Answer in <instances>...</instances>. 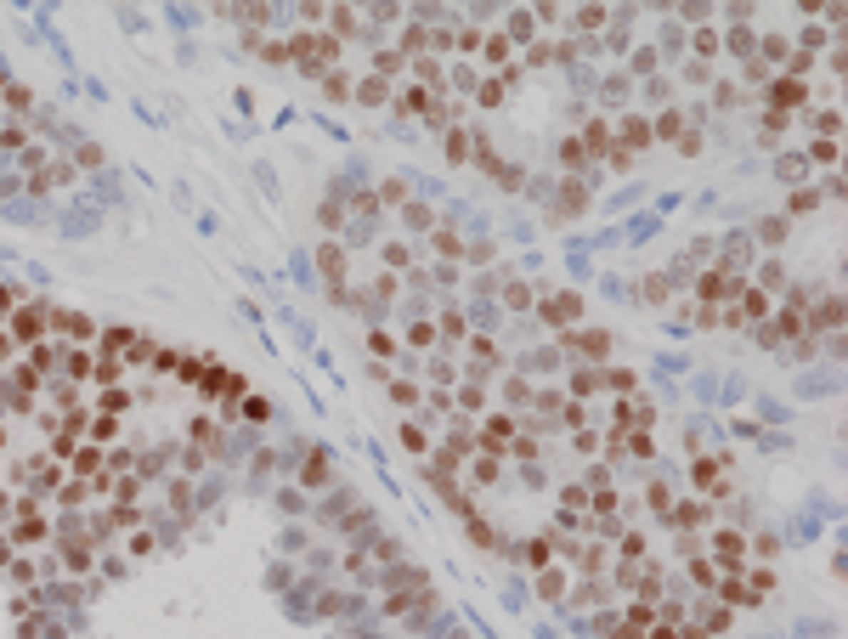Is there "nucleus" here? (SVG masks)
<instances>
[{
  "instance_id": "1",
  "label": "nucleus",
  "mask_w": 848,
  "mask_h": 639,
  "mask_svg": "<svg viewBox=\"0 0 848 639\" xmlns=\"http://www.w3.org/2000/svg\"><path fill=\"white\" fill-rule=\"evenodd\" d=\"M289 57H295L306 74H317V68H328V63L339 57V40H334V34H322V29H300V34L289 40Z\"/></svg>"
},
{
  "instance_id": "2",
  "label": "nucleus",
  "mask_w": 848,
  "mask_h": 639,
  "mask_svg": "<svg viewBox=\"0 0 848 639\" xmlns=\"http://www.w3.org/2000/svg\"><path fill=\"white\" fill-rule=\"evenodd\" d=\"M46 328H51V317H46L40 306H23V312H11V328H6V334H11L17 345H40Z\"/></svg>"
},
{
  "instance_id": "3",
  "label": "nucleus",
  "mask_w": 848,
  "mask_h": 639,
  "mask_svg": "<svg viewBox=\"0 0 848 639\" xmlns=\"http://www.w3.org/2000/svg\"><path fill=\"white\" fill-rule=\"evenodd\" d=\"M730 295H741V277H735V272L718 266V272L701 277V300H707V306H718V300H730Z\"/></svg>"
},
{
  "instance_id": "4",
  "label": "nucleus",
  "mask_w": 848,
  "mask_h": 639,
  "mask_svg": "<svg viewBox=\"0 0 848 639\" xmlns=\"http://www.w3.org/2000/svg\"><path fill=\"white\" fill-rule=\"evenodd\" d=\"M102 470H108V453H102L96 441H85V447H74V476H79V481H96Z\"/></svg>"
},
{
  "instance_id": "5",
  "label": "nucleus",
  "mask_w": 848,
  "mask_h": 639,
  "mask_svg": "<svg viewBox=\"0 0 848 639\" xmlns=\"http://www.w3.org/2000/svg\"><path fill=\"white\" fill-rule=\"evenodd\" d=\"M198 385H204L210 397H237V391H243V379H237L232 368H215V362L204 368V379H198Z\"/></svg>"
},
{
  "instance_id": "6",
  "label": "nucleus",
  "mask_w": 848,
  "mask_h": 639,
  "mask_svg": "<svg viewBox=\"0 0 848 639\" xmlns=\"http://www.w3.org/2000/svg\"><path fill=\"white\" fill-rule=\"evenodd\" d=\"M317 266H322V277L339 289V277H345V249H339V243H317Z\"/></svg>"
},
{
  "instance_id": "7",
  "label": "nucleus",
  "mask_w": 848,
  "mask_h": 639,
  "mask_svg": "<svg viewBox=\"0 0 848 639\" xmlns=\"http://www.w3.org/2000/svg\"><path fill=\"white\" fill-rule=\"evenodd\" d=\"M51 328H63L68 339H91V334H96V322L79 317V312H57V317H51Z\"/></svg>"
},
{
  "instance_id": "8",
  "label": "nucleus",
  "mask_w": 848,
  "mask_h": 639,
  "mask_svg": "<svg viewBox=\"0 0 848 639\" xmlns=\"http://www.w3.org/2000/svg\"><path fill=\"white\" fill-rule=\"evenodd\" d=\"M712 555L724 560V566H741V555H747V543H741L735 532H718V538H712Z\"/></svg>"
},
{
  "instance_id": "9",
  "label": "nucleus",
  "mask_w": 848,
  "mask_h": 639,
  "mask_svg": "<svg viewBox=\"0 0 848 639\" xmlns=\"http://www.w3.org/2000/svg\"><path fill=\"white\" fill-rule=\"evenodd\" d=\"M770 102H775V113H786V108H797L803 102V80H780L770 91Z\"/></svg>"
},
{
  "instance_id": "10",
  "label": "nucleus",
  "mask_w": 848,
  "mask_h": 639,
  "mask_svg": "<svg viewBox=\"0 0 848 639\" xmlns=\"http://www.w3.org/2000/svg\"><path fill=\"white\" fill-rule=\"evenodd\" d=\"M91 368H96L91 351H79V345H74V351H63V374H68V379H91Z\"/></svg>"
},
{
  "instance_id": "11",
  "label": "nucleus",
  "mask_w": 848,
  "mask_h": 639,
  "mask_svg": "<svg viewBox=\"0 0 848 639\" xmlns=\"http://www.w3.org/2000/svg\"><path fill=\"white\" fill-rule=\"evenodd\" d=\"M577 312H583V300H577V295H554V300H548V322H571Z\"/></svg>"
},
{
  "instance_id": "12",
  "label": "nucleus",
  "mask_w": 848,
  "mask_h": 639,
  "mask_svg": "<svg viewBox=\"0 0 848 639\" xmlns=\"http://www.w3.org/2000/svg\"><path fill=\"white\" fill-rule=\"evenodd\" d=\"M396 108H402V113H430V91H419V85H413V91H402V96H396Z\"/></svg>"
},
{
  "instance_id": "13",
  "label": "nucleus",
  "mask_w": 848,
  "mask_h": 639,
  "mask_svg": "<svg viewBox=\"0 0 848 639\" xmlns=\"http://www.w3.org/2000/svg\"><path fill=\"white\" fill-rule=\"evenodd\" d=\"M622 142H628V148H645V142H650V125H645V119H622Z\"/></svg>"
},
{
  "instance_id": "14",
  "label": "nucleus",
  "mask_w": 848,
  "mask_h": 639,
  "mask_svg": "<svg viewBox=\"0 0 848 639\" xmlns=\"http://www.w3.org/2000/svg\"><path fill=\"white\" fill-rule=\"evenodd\" d=\"M102 345H108V351H125V357H131V351H136V334H131V328H108V334H102Z\"/></svg>"
},
{
  "instance_id": "15",
  "label": "nucleus",
  "mask_w": 848,
  "mask_h": 639,
  "mask_svg": "<svg viewBox=\"0 0 848 639\" xmlns=\"http://www.w3.org/2000/svg\"><path fill=\"white\" fill-rule=\"evenodd\" d=\"M85 430H91V441H96V447H102V441H108V436H113V430H119V419H113V413H96V419H91V424H85Z\"/></svg>"
},
{
  "instance_id": "16",
  "label": "nucleus",
  "mask_w": 848,
  "mask_h": 639,
  "mask_svg": "<svg viewBox=\"0 0 848 639\" xmlns=\"http://www.w3.org/2000/svg\"><path fill=\"white\" fill-rule=\"evenodd\" d=\"M509 430H515V424H509V419L498 413V419H492V424L481 430V441H486V447H504V441H509Z\"/></svg>"
},
{
  "instance_id": "17",
  "label": "nucleus",
  "mask_w": 848,
  "mask_h": 639,
  "mask_svg": "<svg viewBox=\"0 0 848 639\" xmlns=\"http://www.w3.org/2000/svg\"><path fill=\"white\" fill-rule=\"evenodd\" d=\"M764 312H770V300H764V295H747V300H741V312H735V322H758Z\"/></svg>"
},
{
  "instance_id": "18",
  "label": "nucleus",
  "mask_w": 848,
  "mask_h": 639,
  "mask_svg": "<svg viewBox=\"0 0 848 639\" xmlns=\"http://www.w3.org/2000/svg\"><path fill=\"white\" fill-rule=\"evenodd\" d=\"M46 538V521L40 515H23V526H17V543H40Z\"/></svg>"
},
{
  "instance_id": "19",
  "label": "nucleus",
  "mask_w": 848,
  "mask_h": 639,
  "mask_svg": "<svg viewBox=\"0 0 848 639\" xmlns=\"http://www.w3.org/2000/svg\"><path fill=\"white\" fill-rule=\"evenodd\" d=\"M119 368H125V362H113V357H102V362L91 368V379H96V385H113V379H119Z\"/></svg>"
},
{
  "instance_id": "20",
  "label": "nucleus",
  "mask_w": 848,
  "mask_h": 639,
  "mask_svg": "<svg viewBox=\"0 0 848 639\" xmlns=\"http://www.w3.org/2000/svg\"><path fill=\"white\" fill-rule=\"evenodd\" d=\"M718 594L730 600V605H752V588L747 583H718Z\"/></svg>"
},
{
  "instance_id": "21",
  "label": "nucleus",
  "mask_w": 848,
  "mask_h": 639,
  "mask_svg": "<svg viewBox=\"0 0 848 639\" xmlns=\"http://www.w3.org/2000/svg\"><path fill=\"white\" fill-rule=\"evenodd\" d=\"M0 102H6V108H29L34 96H29V85H0Z\"/></svg>"
},
{
  "instance_id": "22",
  "label": "nucleus",
  "mask_w": 848,
  "mask_h": 639,
  "mask_svg": "<svg viewBox=\"0 0 848 639\" xmlns=\"http://www.w3.org/2000/svg\"><path fill=\"white\" fill-rule=\"evenodd\" d=\"M357 96H362L368 108H374V102H385V80H379V74H374V80H362V85H357Z\"/></svg>"
},
{
  "instance_id": "23",
  "label": "nucleus",
  "mask_w": 848,
  "mask_h": 639,
  "mask_svg": "<svg viewBox=\"0 0 848 639\" xmlns=\"http://www.w3.org/2000/svg\"><path fill=\"white\" fill-rule=\"evenodd\" d=\"M469 142H475V136H464V131H447V159H469Z\"/></svg>"
},
{
  "instance_id": "24",
  "label": "nucleus",
  "mask_w": 848,
  "mask_h": 639,
  "mask_svg": "<svg viewBox=\"0 0 848 639\" xmlns=\"http://www.w3.org/2000/svg\"><path fill=\"white\" fill-rule=\"evenodd\" d=\"M125 407H131V397H125V391H113V385H108V391H102V413H113V419H119V413H125Z\"/></svg>"
},
{
  "instance_id": "25",
  "label": "nucleus",
  "mask_w": 848,
  "mask_h": 639,
  "mask_svg": "<svg viewBox=\"0 0 848 639\" xmlns=\"http://www.w3.org/2000/svg\"><path fill=\"white\" fill-rule=\"evenodd\" d=\"M328 481V459L322 453H311V464H306V486H322Z\"/></svg>"
},
{
  "instance_id": "26",
  "label": "nucleus",
  "mask_w": 848,
  "mask_h": 639,
  "mask_svg": "<svg viewBox=\"0 0 848 639\" xmlns=\"http://www.w3.org/2000/svg\"><path fill=\"white\" fill-rule=\"evenodd\" d=\"M571 210H583V181H566V198H560V215H571Z\"/></svg>"
},
{
  "instance_id": "27",
  "label": "nucleus",
  "mask_w": 848,
  "mask_h": 639,
  "mask_svg": "<svg viewBox=\"0 0 848 639\" xmlns=\"http://www.w3.org/2000/svg\"><path fill=\"white\" fill-rule=\"evenodd\" d=\"M837 322H843V300H837V295H832V300H826V306H820V328H837Z\"/></svg>"
},
{
  "instance_id": "28",
  "label": "nucleus",
  "mask_w": 848,
  "mask_h": 639,
  "mask_svg": "<svg viewBox=\"0 0 848 639\" xmlns=\"http://www.w3.org/2000/svg\"><path fill=\"white\" fill-rule=\"evenodd\" d=\"M390 397L402 402V407H413V402H419V385H407V379H390Z\"/></svg>"
},
{
  "instance_id": "29",
  "label": "nucleus",
  "mask_w": 848,
  "mask_h": 639,
  "mask_svg": "<svg viewBox=\"0 0 848 639\" xmlns=\"http://www.w3.org/2000/svg\"><path fill=\"white\" fill-rule=\"evenodd\" d=\"M322 91H328V102H345L351 80H345V74H328V80H322Z\"/></svg>"
},
{
  "instance_id": "30",
  "label": "nucleus",
  "mask_w": 848,
  "mask_h": 639,
  "mask_svg": "<svg viewBox=\"0 0 848 639\" xmlns=\"http://www.w3.org/2000/svg\"><path fill=\"white\" fill-rule=\"evenodd\" d=\"M486 57H492V63H509V34H492V40H486Z\"/></svg>"
},
{
  "instance_id": "31",
  "label": "nucleus",
  "mask_w": 848,
  "mask_h": 639,
  "mask_svg": "<svg viewBox=\"0 0 848 639\" xmlns=\"http://www.w3.org/2000/svg\"><path fill=\"white\" fill-rule=\"evenodd\" d=\"M402 441H407V453H424V447H430V441H424V430H419V424H402Z\"/></svg>"
},
{
  "instance_id": "32",
  "label": "nucleus",
  "mask_w": 848,
  "mask_h": 639,
  "mask_svg": "<svg viewBox=\"0 0 848 639\" xmlns=\"http://www.w3.org/2000/svg\"><path fill=\"white\" fill-rule=\"evenodd\" d=\"M436 249H441V255H459L464 243H459V232H453V227H441V232H436Z\"/></svg>"
},
{
  "instance_id": "33",
  "label": "nucleus",
  "mask_w": 848,
  "mask_h": 639,
  "mask_svg": "<svg viewBox=\"0 0 848 639\" xmlns=\"http://www.w3.org/2000/svg\"><path fill=\"white\" fill-rule=\"evenodd\" d=\"M775 588V571H752V600H764Z\"/></svg>"
},
{
  "instance_id": "34",
  "label": "nucleus",
  "mask_w": 848,
  "mask_h": 639,
  "mask_svg": "<svg viewBox=\"0 0 848 639\" xmlns=\"http://www.w3.org/2000/svg\"><path fill=\"white\" fill-rule=\"evenodd\" d=\"M695 481H701V486H718V464H712V459H701V464H695Z\"/></svg>"
},
{
  "instance_id": "35",
  "label": "nucleus",
  "mask_w": 848,
  "mask_h": 639,
  "mask_svg": "<svg viewBox=\"0 0 848 639\" xmlns=\"http://www.w3.org/2000/svg\"><path fill=\"white\" fill-rule=\"evenodd\" d=\"M758 232H764V243H780V238H786V221H780V215H775V221H764V227H758Z\"/></svg>"
},
{
  "instance_id": "36",
  "label": "nucleus",
  "mask_w": 848,
  "mask_h": 639,
  "mask_svg": "<svg viewBox=\"0 0 848 639\" xmlns=\"http://www.w3.org/2000/svg\"><path fill=\"white\" fill-rule=\"evenodd\" d=\"M441 334H447V339H464V317H459V312H447V317H441Z\"/></svg>"
},
{
  "instance_id": "37",
  "label": "nucleus",
  "mask_w": 848,
  "mask_h": 639,
  "mask_svg": "<svg viewBox=\"0 0 848 639\" xmlns=\"http://www.w3.org/2000/svg\"><path fill=\"white\" fill-rule=\"evenodd\" d=\"M351 29H357V17L339 6V11H334V40H339V34H351Z\"/></svg>"
},
{
  "instance_id": "38",
  "label": "nucleus",
  "mask_w": 848,
  "mask_h": 639,
  "mask_svg": "<svg viewBox=\"0 0 848 639\" xmlns=\"http://www.w3.org/2000/svg\"><path fill=\"white\" fill-rule=\"evenodd\" d=\"M424 40H430L424 29H407V34H402V51H413V57H419V46H424Z\"/></svg>"
},
{
  "instance_id": "39",
  "label": "nucleus",
  "mask_w": 848,
  "mask_h": 639,
  "mask_svg": "<svg viewBox=\"0 0 848 639\" xmlns=\"http://www.w3.org/2000/svg\"><path fill=\"white\" fill-rule=\"evenodd\" d=\"M260 57H266V63H289V46H277V40H266V46H260Z\"/></svg>"
},
{
  "instance_id": "40",
  "label": "nucleus",
  "mask_w": 848,
  "mask_h": 639,
  "mask_svg": "<svg viewBox=\"0 0 848 639\" xmlns=\"http://www.w3.org/2000/svg\"><path fill=\"white\" fill-rule=\"evenodd\" d=\"M266 413H272V407H266V402H260V397H249V402H243V419H255V424H260V419H266Z\"/></svg>"
},
{
  "instance_id": "41",
  "label": "nucleus",
  "mask_w": 848,
  "mask_h": 639,
  "mask_svg": "<svg viewBox=\"0 0 848 639\" xmlns=\"http://www.w3.org/2000/svg\"><path fill=\"white\" fill-rule=\"evenodd\" d=\"M374 68H379V80H385V74H396V68H402V57H396V51H385V57H374Z\"/></svg>"
},
{
  "instance_id": "42",
  "label": "nucleus",
  "mask_w": 848,
  "mask_h": 639,
  "mask_svg": "<svg viewBox=\"0 0 848 639\" xmlns=\"http://www.w3.org/2000/svg\"><path fill=\"white\" fill-rule=\"evenodd\" d=\"M504 300H509V306H526L532 295H526V283H509V289H504Z\"/></svg>"
},
{
  "instance_id": "43",
  "label": "nucleus",
  "mask_w": 848,
  "mask_h": 639,
  "mask_svg": "<svg viewBox=\"0 0 848 639\" xmlns=\"http://www.w3.org/2000/svg\"><path fill=\"white\" fill-rule=\"evenodd\" d=\"M566 509H588V492L583 486H566Z\"/></svg>"
},
{
  "instance_id": "44",
  "label": "nucleus",
  "mask_w": 848,
  "mask_h": 639,
  "mask_svg": "<svg viewBox=\"0 0 848 639\" xmlns=\"http://www.w3.org/2000/svg\"><path fill=\"white\" fill-rule=\"evenodd\" d=\"M498 96H504V80H486V85H481V102H486V108H492Z\"/></svg>"
},
{
  "instance_id": "45",
  "label": "nucleus",
  "mask_w": 848,
  "mask_h": 639,
  "mask_svg": "<svg viewBox=\"0 0 848 639\" xmlns=\"http://www.w3.org/2000/svg\"><path fill=\"white\" fill-rule=\"evenodd\" d=\"M758 277H764V289H780V277H786V272H780V266H775V260H770V266H764V272H758Z\"/></svg>"
},
{
  "instance_id": "46",
  "label": "nucleus",
  "mask_w": 848,
  "mask_h": 639,
  "mask_svg": "<svg viewBox=\"0 0 848 639\" xmlns=\"http://www.w3.org/2000/svg\"><path fill=\"white\" fill-rule=\"evenodd\" d=\"M11 306H17V295H11L6 283H0V312H11Z\"/></svg>"
},
{
  "instance_id": "47",
  "label": "nucleus",
  "mask_w": 848,
  "mask_h": 639,
  "mask_svg": "<svg viewBox=\"0 0 848 639\" xmlns=\"http://www.w3.org/2000/svg\"><path fill=\"white\" fill-rule=\"evenodd\" d=\"M6 351H11V334H6V328H0V357H6Z\"/></svg>"
},
{
  "instance_id": "48",
  "label": "nucleus",
  "mask_w": 848,
  "mask_h": 639,
  "mask_svg": "<svg viewBox=\"0 0 848 639\" xmlns=\"http://www.w3.org/2000/svg\"><path fill=\"white\" fill-rule=\"evenodd\" d=\"M6 515H11V498H6V492H0V521H6Z\"/></svg>"
},
{
  "instance_id": "49",
  "label": "nucleus",
  "mask_w": 848,
  "mask_h": 639,
  "mask_svg": "<svg viewBox=\"0 0 848 639\" xmlns=\"http://www.w3.org/2000/svg\"><path fill=\"white\" fill-rule=\"evenodd\" d=\"M650 639H679V634H673V628H656V634H650Z\"/></svg>"
}]
</instances>
